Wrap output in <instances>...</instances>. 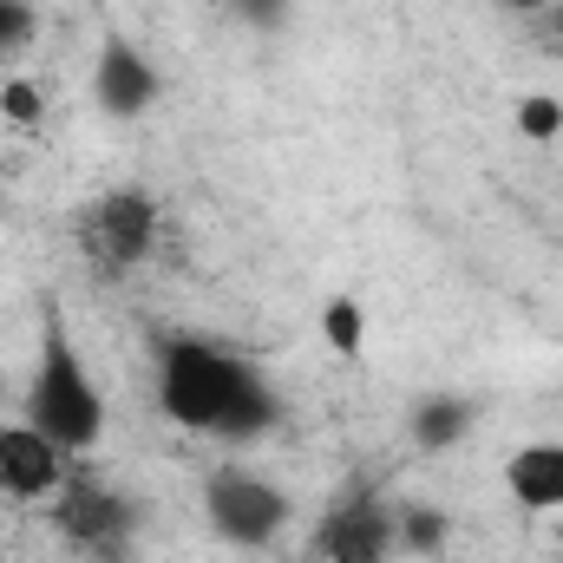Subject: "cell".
<instances>
[{
	"instance_id": "ba28073f",
	"label": "cell",
	"mask_w": 563,
	"mask_h": 563,
	"mask_svg": "<svg viewBox=\"0 0 563 563\" xmlns=\"http://www.w3.org/2000/svg\"><path fill=\"white\" fill-rule=\"evenodd\" d=\"M92 86H99V106H106L112 119H139L144 106L157 99V73H151V59H144L139 46H125V40H112V46L99 53Z\"/></svg>"
},
{
	"instance_id": "6da1fadb",
	"label": "cell",
	"mask_w": 563,
	"mask_h": 563,
	"mask_svg": "<svg viewBox=\"0 0 563 563\" xmlns=\"http://www.w3.org/2000/svg\"><path fill=\"white\" fill-rule=\"evenodd\" d=\"M157 407L177 426H190V432H230V439H250V432H263L276 420L269 387L243 361H230V354H217L203 341H170L164 347Z\"/></svg>"
},
{
	"instance_id": "277c9868",
	"label": "cell",
	"mask_w": 563,
	"mask_h": 563,
	"mask_svg": "<svg viewBox=\"0 0 563 563\" xmlns=\"http://www.w3.org/2000/svg\"><path fill=\"white\" fill-rule=\"evenodd\" d=\"M92 243H99V256L119 263V269L144 263L151 243H157V210H151V197H144V190H112V197L92 210Z\"/></svg>"
},
{
	"instance_id": "9c48e42d",
	"label": "cell",
	"mask_w": 563,
	"mask_h": 563,
	"mask_svg": "<svg viewBox=\"0 0 563 563\" xmlns=\"http://www.w3.org/2000/svg\"><path fill=\"white\" fill-rule=\"evenodd\" d=\"M125 525H132V511H125L112 492H99V485H73V492L59 498V531H66L73 544H112Z\"/></svg>"
},
{
	"instance_id": "7c38bea8",
	"label": "cell",
	"mask_w": 563,
	"mask_h": 563,
	"mask_svg": "<svg viewBox=\"0 0 563 563\" xmlns=\"http://www.w3.org/2000/svg\"><path fill=\"white\" fill-rule=\"evenodd\" d=\"M518 132H525L531 144L558 139V132H563V106H558V99H538V92H531V99H518Z\"/></svg>"
},
{
	"instance_id": "e0dca14e",
	"label": "cell",
	"mask_w": 563,
	"mask_h": 563,
	"mask_svg": "<svg viewBox=\"0 0 563 563\" xmlns=\"http://www.w3.org/2000/svg\"><path fill=\"white\" fill-rule=\"evenodd\" d=\"M0 563H7V544H0Z\"/></svg>"
},
{
	"instance_id": "4fadbf2b",
	"label": "cell",
	"mask_w": 563,
	"mask_h": 563,
	"mask_svg": "<svg viewBox=\"0 0 563 563\" xmlns=\"http://www.w3.org/2000/svg\"><path fill=\"white\" fill-rule=\"evenodd\" d=\"M394 531H400V544H407V551H432V544L445 538V518H439V511H400V518H394Z\"/></svg>"
},
{
	"instance_id": "9a60e30c",
	"label": "cell",
	"mask_w": 563,
	"mask_h": 563,
	"mask_svg": "<svg viewBox=\"0 0 563 563\" xmlns=\"http://www.w3.org/2000/svg\"><path fill=\"white\" fill-rule=\"evenodd\" d=\"M33 33V13H26V0H0V53L7 46H20Z\"/></svg>"
},
{
	"instance_id": "7a4b0ae2",
	"label": "cell",
	"mask_w": 563,
	"mask_h": 563,
	"mask_svg": "<svg viewBox=\"0 0 563 563\" xmlns=\"http://www.w3.org/2000/svg\"><path fill=\"white\" fill-rule=\"evenodd\" d=\"M26 426H40L59 452H86L99 445L106 432V400L73 347V334L59 321H46V341H40V374H33V394H26Z\"/></svg>"
},
{
	"instance_id": "8fae6325",
	"label": "cell",
	"mask_w": 563,
	"mask_h": 563,
	"mask_svg": "<svg viewBox=\"0 0 563 563\" xmlns=\"http://www.w3.org/2000/svg\"><path fill=\"white\" fill-rule=\"evenodd\" d=\"M321 334H328V347H334V354H361L367 321H361V308H354L347 295H334V301L321 308Z\"/></svg>"
},
{
	"instance_id": "5b68a950",
	"label": "cell",
	"mask_w": 563,
	"mask_h": 563,
	"mask_svg": "<svg viewBox=\"0 0 563 563\" xmlns=\"http://www.w3.org/2000/svg\"><path fill=\"white\" fill-rule=\"evenodd\" d=\"M387 544H400V531H394V511L374 498H354L321 525V558L328 563H380Z\"/></svg>"
},
{
	"instance_id": "ac0fdd59",
	"label": "cell",
	"mask_w": 563,
	"mask_h": 563,
	"mask_svg": "<svg viewBox=\"0 0 563 563\" xmlns=\"http://www.w3.org/2000/svg\"><path fill=\"white\" fill-rule=\"evenodd\" d=\"M558 20H563V0H558Z\"/></svg>"
},
{
	"instance_id": "30bf717a",
	"label": "cell",
	"mask_w": 563,
	"mask_h": 563,
	"mask_svg": "<svg viewBox=\"0 0 563 563\" xmlns=\"http://www.w3.org/2000/svg\"><path fill=\"white\" fill-rule=\"evenodd\" d=\"M465 426H472V407L465 400H426L420 413H413V439L420 445H459Z\"/></svg>"
},
{
	"instance_id": "5bb4252c",
	"label": "cell",
	"mask_w": 563,
	"mask_h": 563,
	"mask_svg": "<svg viewBox=\"0 0 563 563\" xmlns=\"http://www.w3.org/2000/svg\"><path fill=\"white\" fill-rule=\"evenodd\" d=\"M0 112H7L13 125H33V119H40V92H33L26 79H13V86H0Z\"/></svg>"
},
{
	"instance_id": "3957f363",
	"label": "cell",
	"mask_w": 563,
	"mask_h": 563,
	"mask_svg": "<svg viewBox=\"0 0 563 563\" xmlns=\"http://www.w3.org/2000/svg\"><path fill=\"white\" fill-rule=\"evenodd\" d=\"M288 518V498L276 485L250 478V472H223L210 478V525L230 538V544H269Z\"/></svg>"
},
{
	"instance_id": "8992f818",
	"label": "cell",
	"mask_w": 563,
	"mask_h": 563,
	"mask_svg": "<svg viewBox=\"0 0 563 563\" xmlns=\"http://www.w3.org/2000/svg\"><path fill=\"white\" fill-rule=\"evenodd\" d=\"M0 492L13 498L59 492V445L40 426H0Z\"/></svg>"
},
{
	"instance_id": "2e32d148",
	"label": "cell",
	"mask_w": 563,
	"mask_h": 563,
	"mask_svg": "<svg viewBox=\"0 0 563 563\" xmlns=\"http://www.w3.org/2000/svg\"><path fill=\"white\" fill-rule=\"evenodd\" d=\"M498 7H518V13H538V7H558V0H498Z\"/></svg>"
},
{
	"instance_id": "52a82bcc",
	"label": "cell",
	"mask_w": 563,
	"mask_h": 563,
	"mask_svg": "<svg viewBox=\"0 0 563 563\" xmlns=\"http://www.w3.org/2000/svg\"><path fill=\"white\" fill-rule=\"evenodd\" d=\"M505 492H511L518 511H538V518L563 511V445H551V439L518 445L505 459Z\"/></svg>"
}]
</instances>
